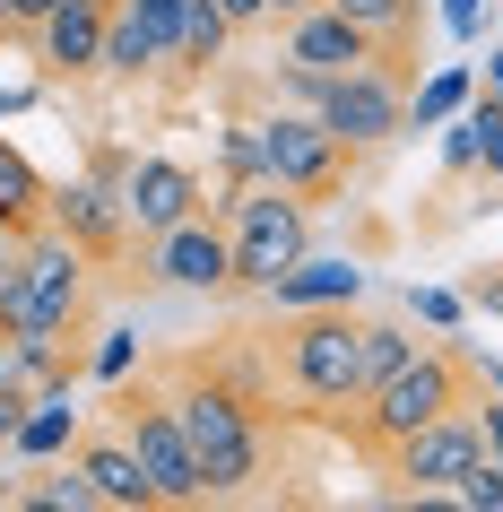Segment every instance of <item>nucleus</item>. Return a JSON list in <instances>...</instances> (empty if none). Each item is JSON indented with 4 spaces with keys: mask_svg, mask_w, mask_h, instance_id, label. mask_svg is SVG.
<instances>
[{
    "mask_svg": "<svg viewBox=\"0 0 503 512\" xmlns=\"http://www.w3.org/2000/svg\"><path fill=\"white\" fill-rule=\"evenodd\" d=\"M165 400H174L191 452H200L209 495H243V486H261L278 469V426H269L261 374H243L226 356H191V365H174Z\"/></svg>",
    "mask_w": 503,
    "mask_h": 512,
    "instance_id": "1",
    "label": "nucleus"
},
{
    "mask_svg": "<svg viewBox=\"0 0 503 512\" xmlns=\"http://www.w3.org/2000/svg\"><path fill=\"white\" fill-rule=\"evenodd\" d=\"M469 400H477V365L460 348H443V339H417V356H408L399 374H382L356 408H339L330 426H339L365 460H382L399 434L434 426V417H451V408H469Z\"/></svg>",
    "mask_w": 503,
    "mask_h": 512,
    "instance_id": "2",
    "label": "nucleus"
},
{
    "mask_svg": "<svg viewBox=\"0 0 503 512\" xmlns=\"http://www.w3.org/2000/svg\"><path fill=\"white\" fill-rule=\"evenodd\" d=\"M261 365H269V382H278L295 408L339 417V408L365 400V322H356L347 304H321V313H278Z\"/></svg>",
    "mask_w": 503,
    "mask_h": 512,
    "instance_id": "3",
    "label": "nucleus"
},
{
    "mask_svg": "<svg viewBox=\"0 0 503 512\" xmlns=\"http://www.w3.org/2000/svg\"><path fill=\"white\" fill-rule=\"evenodd\" d=\"M226 243H235V287L261 296L278 270H295V261L313 252V200H295L287 183L226 191Z\"/></svg>",
    "mask_w": 503,
    "mask_h": 512,
    "instance_id": "4",
    "label": "nucleus"
},
{
    "mask_svg": "<svg viewBox=\"0 0 503 512\" xmlns=\"http://www.w3.org/2000/svg\"><path fill=\"white\" fill-rule=\"evenodd\" d=\"M105 426L139 452V469H148V486H157V504H209L200 452H191L183 417H174V400H165L157 382H122V391L105 400Z\"/></svg>",
    "mask_w": 503,
    "mask_h": 512,
    "instance_id": "5",
    "label": "nucleus"
},
{
    "mask_svg": "<svg viewBox=\"0 0 503 512\" xmlns=\"http://www.w3.org/2000/svg\"><path fill=\"white\" fill-rule=\"evenodd\" d=\"M18 261H27V304H18V330L9 339H27V348H61L70 330H79L87 313V261L70 235H53V226H35V235H18Z\"/></svg>",
    "mask_w": 503,
    "mask_h": 512,
    "instance_id": "6",
    "label": "nucleus"
},
{
    "mask_svg": "<svg viewBox=\"0 0 503 512\" xmlns=\"http://www.w3.org/2000/svg\"><path fill=\"white\" fill-rule=\"evenodd\" d=\"M252 131H261V183H287L295 200L347 191L356 157H365V148H347L321 113H269V122H252Z\"/></svg>",
    "mask_w": 503,
    "mask_h": 512,
    "instance_id": "7",
    "label": "nucleus"
},
{
    "mask_svg": "<svg viewBox=\"0 0 503 512\" xmlns=\"http://www.w3.org/2000/svg\"><path fill=\"white\" fill-rule=\"evenodd\" d=\"M313 113L347 139V148H382V139L408 131V70L373 53V61H356V70H339V79H321Z\"/></svg>",
    "mask_w": 503,
    "mask_h": 512,
    "instance_id": "8",
    "label": "nucleus"
},
{
    "mask_svg": "<svg viewBox=\"0 0 503 512\" xmlns=\"http://www.w3.org/2000/svg\"><path fill=\"white\" fill-rule=\"evenodd\" d=\"M139 270L157 278V287H183V296H235V243H226V217L191 209L183 226L139 235Z\"/></svg>",
    "mask_w": 503,
    "mask_h": 512,
    "instance_id": "9",
    "label": "nucleus"
},
{
    "mask_svg": "<svg viewBox=\"0 0 503 512\" xmlns=\"http://www.w3.org/2000/svg\"><path fill=\"white\" fill-rule=\"evenodd\" d=\"M477 460H486V443H477V417H469V408H451V417H434V426L399 434V443L373 460V469H382L399 495H451V486L469 478Z\"/></svg>",
    "mask_w": 503,
    "mask_h": 512,
    "instance_id": "10",
    "label": "nucleus"
},
{
    "mask_svg": "<svg viewBox=\"0 0 503 512\" xmlns=\"http://www.w3.org/2000/svg\"><path fill=\"white\" fill-rule=\"evenodd\" d=\"M183 9H191V0H113V27H105V79H122V87L165 79V61H174V35H183Z\"/></svg>",
    "mask_w": 503,
    "mask_h": 512,
    "instance_id": "11",
    "label": "nucleus"
},
{
    "mask_svg": "<svg viewBox=\"0 0 503 512\" xmlns=\"http://www.w3.org/2000/svg\"><path fill=\"white\" fill-rule=\"evenodd\" d=\"M105 27H113V0H61L53 18H35L27 44L44 61L53 87H79V79H105Z\"/></svg>",
    "mask_w": 503,
    "mask_h": 512,
    "instance_id": "12",
    "label": "nucleus"
},
{
    "mask_svg": "<svg viewBox=\"0 0 503 512\" xmlns=\"http://www.w3.org/2000/svg\"><path fill=\"white\" fill-rule=\"evenodd\" d=\"M53 235H70L105 270V261H122L131 252V217H122V183H105V174H79V183H53V217H44Z\"/></svg>",
    "mask_w": 503,
    "mask_h": 512,
    "instance_id": "13",
    "label": "nucleus"
},
{
    "mask_svg": "<svg viewBox=\"0 0 503 512\" xmlns=\"http://www.w3.org/2000/svg\"><path fill=\"white\" fill-rule=\"evenodd\" d=\"M382 44H373L356 18H339L330 0H313V9H295L287 18V44H278V61L287 70H313V79H339V70H356V61H373Z\"/></svg>",
    "mask_w": 503,
    "mask_h": 512,
    "instance_id": "14",
    "label": "nucleus"
},
{
    "mask_svg": "<svg viewBox=\"0 0 503 512\" xmlns=\"http://www.w3.org/2000/svg\"><path fill=\"white\" fill-rule=\"evenodd\" d=\"M200 209V174L174 157H131L122 174V217H131V235H165V226H183Z\"/></svg>",
    "mask_w": 503,
    "mask_h": 512,
    "instance_id": "15",
    "label": "nucleus"
},
{
    "mask_svg": "<svg viewBox=\"0 0 503 512\" xmlns=\"http://www.w3.org/2000/svg\"><path fill=\"white\" fill-rule=\"evenodd\" d=\"M70 469H79V478L96 486V504H113V512H148V504H157V486H148L139 452H131L113 426L79 434V443H70Z\"/></svg>",
    "mask_w": 503,
    "mask_h": 512,
    "instance_id": "16",
    "label": "nucleus"
},
{
    "mask_svg": "<svg viewBox=\"0 0 503 512\" xmlns=\"http://www.w3.org/2000/svg\"><path fill=\"white\" fill-rule=\"evenodd\" d=\"M261 296H269V313H321V304H356L365 296V270H356L347 252H304L295 270L269 278Z\"/></svg>",
    "mask_w": 503,
    "mask_h": 512,
    "instance_id": "17",
    "label": "nucleus"
},
{
    "mask_svg": "<svg viewBox=\"0 0 503 512\" xmlns=\"http://www.w3.org/2000/svg\"><path fill=\"white\" fill-rule=\"evenodd\" d=\"M226 35H235V18L217 9V0H191L183 9V35H174V61H165V79L174 87H200L226 61Z\"/></svg>",
    "mask_w": 503,
    "mask_h": 512,
    "instance_id": "18",
    "label": "nucleus"
},
{
    "mask_svg": "<svg viewBox=\"0 0 503 512\" xmlns=\"http://www.w3.org/2000/svg\"><path fill=\"white\" fill-rule=\"evenodd\" d=\"M44 217H53V183H44V174L18 157V148L0 139V235L18 243V235H35Z\"/></svg>",
    "mask_w": 503,
    "mask_h": 512,
    "instance_id": "19",
    "label": "nucleus"
},
{
    "mask_svg": "<svg viewBox=\"0 0 503 512\" xmlns=\"http://www.w3.org/2000/svg\"><path fill=\"white\" fill-rule=\"evenodd\" d=\"M79 443V408H70V391H35L27 417H18V434H9V452L18 460H53Z\"/></svg>",
    "mask_w": 503,
    "mask_h": 512,
    "instance_id": "20",
    "label": "nucleus"
},
{
    "mask_svg": "<svg viewBox=\"0 0 503 512\" xmlns=\"http://www.w3.org/2000/svg\"><path fill=\"white\" fill-rule=\"evenodd\" d=\"M339 18H356V27L382 44V61H399V70H417V0H330Z\"/></svg>",
    "mask_w": 503,
    "mask_h": 512,
    "instance_id": "21",
    "label": "nucleus"
},
{
    "mask_svg": "<svg viewBox=\"0 0 503 512\" xmlns=\"http://www.w3.org/2000/svg\"><path fill=\"white\" fill-rule=\"evenodd\" d=\"M460 105H469V70H434V79L417 87V105H408V122H417V131H434V122H451Z\"/></svg>",
    "mask_w": 503,
    "mask_h": 512,
    "instance_id": "22",
    "label": "nucleus"
},
{
    "mask_svg": "<svg viewBox=\"0 0 503 512\" xmlns=\"http://www.w3.org/2000/svg\"><path fill=\"white\" fill-rule=\"evenodd\" d=\"M408 356H417V339H408L399 322H365V391H373L382 374H399Z\"/></svg>",
    "mask_w": 503,
    "mask_h": 512,
    "instance_id": "23",
    "label": "nucleus"
},
{
    "mask_svg": "<svg viewBox=\"0 0 503 512\" xmlns=\"http://www.w3.org/2000/svg\"><path fill=\"white\" fill-rule=\"evenodd\" d=\"M451 504H469V512H503V460H477L469 478L451 486Z\"/></svg>",
    "mask_w": 503,
    "mask_h": 512,
    "instance_id": "24",
    "label": "nucleus"
},
{
    "mask_svg": "<svg viewBox=\"0 0 503 512\" xmlns=\"http://www.w3.org/2000/svg\"><path fill=\"white\" fill-rule=\"evenodd\" d=\"M18 304H27V261H18V243H0V339L18 330Z\"/></svg>",
    "mask_w": 503,
    "mask_h": 512,
    "instance_id": "25",
    "label": "nucleus"
},
{
    "mask_svg": "<svg viewBox=\"0 0 503 512\" xmlns=\"http://www.w3.org/2000/svg\"><path fill=\"white\" fill-rule=\"evenodd\" d=\"M27 400H35L27 382H9V374H0V452H9V434H18V417H27Z\"/></svg>",
    "mask_w": 503,
    "mask_h": 512,
    "instance_id": "26",
    "label": "nucleus"
},
{
    "mask_svg": "<svg viewBox=\"0 0 503 512\" xmlns=\"http://www.w3.org/2000/svg\"><path fill=\"white\" fill-rule=\"evenodd\" d=\"M477 417V443H486V460H503V400H469Z\"/></svg>",
    "mask_w": 503,
    "mask_h": 512,
    "instance_id": "27",
    "label": "nucleus"
},
{
    "mask_svg": "<svg viewBox=\"0 0 503 512\" xmlns=\"http://www.w3.org/2000/svg\"><path fill=\"white\" fill-rule=\"evenodd\" d=\"M96 374H105V382H122V374H131V330H113L105 348H96Z\"/></svg>",
    "mask_w": 503,
    "mask_h": 512,
    "instance_id": "28",
    "label": "nucleus"
},
{
    "mask_svg": "<svg viewBox=\"0 0 503 512\" xmlns=\"http://www.w3.org/2000/svg\"><path fill=\"white\" fill-rule=\"evenodd\" d=\"M451 35H486V0H443Z\"/></svg>",
    "mask_w": 503,
    "mask_h": 512,
    "instance_id": "29",
    "label": "nucleus"
},
{
    "mask_svg": "<svg viewBox=\"0 0 503 512\" xmlns=\"http://www.w3.org/2000/svg\"><path fill=\"white\" fill-rule=\"evenodd\" d=\"M417 313H425L434 330H451V322H460V296H443V287H425V296H417Z\"/></svg>",
    "mask_w": 503,
    "mask_h": 512,
    "instance_id": "30",
    "label": "nucleus"
},
{
    "mask_svg": "<svg viewBox=\"0 0 503 512\" xmlns=\"http://www.w3.org/2000/svg\"><path fill=\"white\" fill-rule=\"evenodd\" d=\"M469 304H477V313H503V270H477L469 278Z\"/></svg>",
    "mask_w": 503,
    "mask_h": 512,
    "instance_id": "31",
    "label": "nucleus"
},
{
    "mask_svg": "<svg viewBox=\"0 0 503 512\" xmlns=\"http://www.w3.org/2000/svg\"><path fill=\"white\" fill-rule=\"evenodd\" d=\"M217 9H226L235 27H269V0H217Z\"/></svg>",
    "mask_w": 503,
    "mask_h": 512,
    "instance_id": "32",
    "label": "nucleus"
},
{
    "mask_svg": "<svg viewBox=\"0 0 503 512\" xmlns=\"http://www.w3.org/2000/svg\"><path fill=\"white\" fill-rule=\"evenodd\" d=\"M0 44H27V18H18V0H0Z\"/></svg>",
    "mask_w": 503,
    "mask_h": 512,
    "instance_id": "33",
    "label": "nucleus"
},
{
    "mask_svg": "<svg viewBox=\"0 0 503 512\" xmlns=\"http://www.w3.org/2000/svg\"><path fill=\"white\" fill-rule=\"evenodd\" d=\"M295 9H313V0H269V27H287Z\"/></svg>",
    "mask_w": 503,
    "mask_h": 512,
    "instance_id": "34",
    "label": "nucleus"
},
{
    "mask_svg": "<svg viewBox=\"0 0 503 512\" xmlns=\"http://www.w3.org/2000/svg\"><path fill=\"white\" fill-rule=\"evenodd\" d=\"M53 9H61V0H18V18H27V27H35V18H53Z\"/></svg>",
    "mask_w": 503,
    "mask_h": 512,
    "instance_id": "35",
    "label": "nucleus"
},
{
    "mask_svg": "<svg viewBox=\"0 0 503 512\" xmlns=\"http://www.w3.org/2000/svg\"><path fill=\"white\" fill-rule=\"evenodd\" d=\"M495 96H503V61H495Z\"/></svg>",
    "mask_w": 503,
    "mask_h": 512,
    "instance_id": "36",
    "label": "nucleus"
},
{
    "mask_svg": "<svg viewBox=\"0 0 503 512\" xmlns=\"http://www.w3.org/2000/svg\"><path fill=\"white\" fill-rule=\"evenodd\" d=\"M0 243H9V235H0Z\"/></svg>",
    "mask_w": 503,
    "mask_h": 512,
    "instance_id": "37",
    "label": "nucleus"
}]
</instances>
